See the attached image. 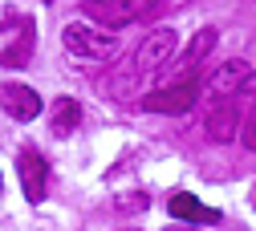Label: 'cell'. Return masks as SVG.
<instances>
[{"label": "cell", "instance_id": "obj_11", "mask_svg": "<svg viewBox=\"0 0 256 231\" xmlns=\"http://www.w3.org/2000/svg\"><path fill=\"white\" fill-rule=\"evenodd\" d=\"M78 122H82V106L74 102V97H57L53 102V118H49V130L57 138H70L74 130H78Z\"/></svg>", "mask_w": 256, "mask_h": 231}, {"label": "cell", "instance_id": "obj_1", "mask_svg": "<svg viewBox=\"0 0 256 231\" xmlns=\"http://www.w3.org/2000/svg\"><path fill=\"white\" fill-rule=\"evenodd\" d=\"M82 12L102 28H126L163 12V0H82Z\"/></svg>", "mask_w": 256, "mask_h": 231}, {"label": "cell", "instance_id": "obj_3", "mask_svg": "<svg viewBox=\"0 0 256 231\" xmlns=\"http://www.w3.org/2000/svg\"><path fill=\"white\" fill-rule=\"evenodd\" d=\"M61 45L74 57H90V61H110L118 53V37L114 32H94L86 24H66L61 28Z\"/></svg>", "mask_w": 256, "mask_h": 231}, {"label": "cell", "instance_id": "obj_9", "mask_svg": "<svg viewBox=\"0 0 256 231\" xmlns=\"http://www.w3.org/2000/svg\"><path fill=\"white\" fill-rule=\"evenodd\" d=\"M0 102H4V110L16 118V122H33L41 114V97L28 89V85H8L4 93H0Z\"/></svg>", "mask_w": 256, "mask_h": 231}, {"label": "cell", "instance_id": "obj_6", "mask_svg": "<svg viewBox=\"0 0 256 231\" xmlns=\"http://www.w3.org/2000/svg\"><path fill=\"white\" fill-rule=\"evenodd\" d=\"M16 175H20V187H24V199H28V203H41V199H45V183H49V162H45L33 146L20 150Z\"/></svg>", "mask_w": 256, "mask_h": 231}, {"label": "cell", "instance_id": "obj_4", "mask_svg": "<svg viewBox=\"0 0 256 231\" xmlns=\"http://www.w3.org/2000/svg\"><path fill=\"white\" fill-rule=\"evenodd\" d=\"M196 102H200V81H196V77L167 81V85H158L154 93L142 97V106H146L150 114H187Z\"/></svg>", "mask_w": 256, "mask_h": 231}, {"label": "cell", "instance_id": "obj_12", "mask_svg": "<svg viewBox=\"0 0 256 231\" xmlns=\"http://www.w3.org/2000/svg\"><path fill=\"white\" fill-rule=\"evenodd\" d=\"M28 57H33V24H20V32H16V41L0 53V65L4 69H20V65H28Z\"/></svg>", "mask_w": 256, "mask_h": 231}, {"label": "cell", "instance_id": "obj_14", "mask_svg": "<svg viewBox=\"0 0 256 231\" xmlns=\"http://www.w3.org/2000/svg\"><path fill=\"white\" fill-rule=\"evenodd\" d=\"M146 203H150V199H146L142 191H138V195H126V199H118V207H122V211H142Z\"/></svg>", "mask_w": 256, "mask_h": 231}, {"label": "cell", "instance_id": "obj_5", "mask_svg": "<svg viewBox=\"0 0 256 231\" xmlns=\"http://www.w3.org/2000/svg\"><path fill=\"white\" fill-rule=\"evenodd\" d=\"M240 93L232 97H220V102H208V138L212 142H232L240 134Z\"/></svg>", "mask_w": 256, "mask_h": 231}, {"label": "cell", "instance_id": "obj_7", "mask_svg": "<svg viewBox=\"0 0 256 231\" xmlns=\"http://www.w3.org/2000/svg\"><path fill=\"white\" fill-rule=\"evenodd\" d=\"M212 49H216V28L196 32V41L187 45V53H183L179 61H167V65H163V69H167V81H187L191 73H196V65H200Z\"/></svg>", "mask_w": 256, "mask_h": 231}, {"label": "cell", "instance_id": "obj_16", "mask_svg": "<svg viewBox=\"0 0 256 231\" xmlns=\"http://www.w3.org/2000/svg\"><path fill=\"white\" fill-rule=\"evenodd\" d=\"M118 231H142V227H118Z\"/></svg>", "mask_w": 256, "mask_h": 231}, {"label": "cell", "instance_id": "obj_8", "mask_svg": "<svg viewBox=\"0 0 256 231\" xmlns=\"http://www.w3.org/2000/svg\"><path fill=\"white\" fill-rule=\"evenodd\" d=\"M244 77H248V61H224L216 73H208V81L200 85V93H208V102H220V97L240 93Z\"/></svg>", "mask_w": 256, "mask_h": 231}, {"label": "cell", "instance_id": "obj_2", "mask_svg": "<svg viewBox=\"0 0 256 231\" xmlns=\"http://www.w3.org/2000/svg\"><path fill=\"white\" fill-rule=\"evenodd\" d=\"M175 49H179V32H175V28H154V32H146L142 45L130 53V61H126V77H130V81H142L146 73H158V69L175 57Z\"/></svg>", "mask_w": 256, "mask_h": 231}, {"label": "cell", "instance_id": "obj_10", "mask_svg": "<svg viewBox=\"0 0 256 231\" xmlns=\"http://www.w3.org/2000/svg\"><path fill=\"white\" fill-rule=\"evenodd\" d=\"M167 207H171V215L183 219V223H216V219H220V211L204 207L196 195H187V191H175L171 199H167Z\"/></svg>", "mask_w": 256, "mask_h": 231}, {"label": "cell", "instance_id": "obj_13", "mask_svg": "<svg viewBox=\"0 0 256 231\" xmlns=\"http://www.w3.org/2000/svg\"><path fill=\"white\" fill-rule=\"evenodd\" d=\"M240 142H244L248 150H256V102H252L248 118H240Z\"/></svg>", "mask_w": 256, "mask_h": 231}, {"label": "cell", "instance_id": "obj_15", "mask_svg": "<svg viewBox=\"0 0 256 231\" xmlns=\"http://www.w3.org/2000/svg\"><path fill=\"white\" fill-rule=\"evenodd\" d=\"M167 231H196V227H167Z\"/></svg>", "mask_w": 256, "mask_h": 231}]
</instances>
